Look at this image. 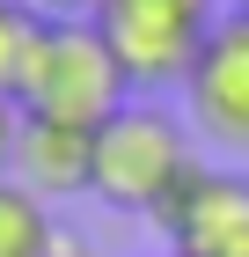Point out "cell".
Here are the masks:
<instances>
[{"instance_id": "7a4b0ae2", "label": "cell", "mask_w": 249, "mask_h": 257, "mask_svg": "<svg viewBox=\"0 0 249 257\" xmlns=\"http://www.w3.org/2000/svg\"><path fill=\"white\" fill-rule=\"evenodd\" d=\"M22 118H52V125H81V133H103V125L132 103V81L110 59L96 22H44L30 81H22Z\"/></svg>"}, {"instance_id": "ba28073f", "label": "cell", "mask_w": 249, "mask_h": 257, "mask_svg": "<svg viewBox=\"0 0 249 257\" xmlns=\"http://www.w3.org/2000/svg\"><path fill=\"white\" fill-rule=\"evenodd\" d=\"M37 37H44V22L30 15L22 0H0V96H8V103H15V96H22V81H30Z\"/></svg>"}, {"instance_id": "8992f818", "label": "cell", "mask_w": 249, "mask_h": 257, "mask_svg": "<svg viewBox=\"0 0 249 257\" xmlns=\"http://www.w3.org/2000/svg\"><path fill=\"white\" fill-rule=\"evenodd\" d=\"M15 184H30L44 206H52V198H74V191H96V133L52 125V118H22Z\"/></svg>"}, {"instance_id": "277c9868", "label": "cell", "mask_w": 249, "mask_h": 257, "mask_svg": "<svg viewBox=\"0 0 249 257\" xmlns=\"http://www.w3.org/2000/svg\"><path fill=\"white\" fill-rule=\"evenodd\" d=\"M154 228H161L169 257H249V177L198 162Z\"/></svg>"}, {"instance_id": "30bf717a", "label": "cell", "mask_w": 249, "mask_h": 257, "mask_svg": "<svg viewBox=\"0 0 249 257\" xmlns=\"http://www.w3.org/2000/svg\"><path fill=\"white\" fill-rule=\"evenodd\" d=\"M15 140H22V103L0 96V177H15Z\"/></svg>"}, {"instance_id": "3957f363", "label": "cell", "mask_w": 249, "mask_h": 257, "mask_svg": "<svg viewBox=\"0 0 249 257\" xmlns=\"http://www.w3.org/2000/svg\"><path fill=\"white\" fill-rule=\"evenodd\" d=\"M212 22H220V0H103L96 8L103 44H110V59L125 66V81L139 96L191 81Z\"/></svg>"}, {"instance_id": "8fae6325", "label": "cell", "mask_w": 249, "mask_h": 257, "mask_svg": "<svg viewBox=\"0 0 249 257\" xmlns=\"http://www.w3.org/2000/svg\"><path fill=\"white\" fill-rule=\"evenodd\" d=\"M52 257H103V250H96V242H81V235H59V250H52Z\"/></svg>"}, {"instance_id": "52a82bcc", "label": "cell", "mask_w": 249, "mask_h": 257, "mask_svg": "<svg viewBox=\"0 0 249 257\" xmlns=\"http://www.w3.org/2000/svg\"><path fill=\"white\" fill-rule=\"evenodd\" d=\"M59 250V220L30 184L0 177V257H52Z\"/></svg>"}, {"instance_id": "6da1fadb", "label": "cell", "mask_w": 249, "mask_h": 257, "mask_svg": "<svg viewBox=\"0 0 249 257\" xmlns=\"http://www.w3.org/2000/svg\"><path fill=\"white\" fill-rule=\"evenodd\" d=\"M191 169H198V155H191L183 118L161 110V103H125L96 133V191L88 198H103L110 213L161 220V206L183 191Z\"/></svg>"}, {"instance_id": "9c48e42d", "label": "cell", "mask_w": 249, "mask_h": 257, "mask_svg": "<svg viewBox=\"0 0 249 257\" xmlns=\"http://www.w3.org/2000/svg\"><path fill=\"white\" fill-rule=\"evenodd\" d=\"M37 22H96V8L103 0H22Z\"/></svg>"}, {"instance_id": "5b68a950", "label": "cell", "mask_w": 249, "mask_h": 257, "mask_svg": "<svg viewBox=\"0 0 249 257\" xmlns=\"http://www.w3.org/2000/svg\"><path fill=\"white\" fill-rule=\"evenodd\" d=\"M183 96H191V125L212 147L249 155V8L212 22V37L198 52L191 81H183Z\"/></svg>"}]
</instances>
